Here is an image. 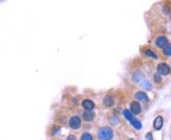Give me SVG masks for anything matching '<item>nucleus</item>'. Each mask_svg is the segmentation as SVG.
<instances>
[{
  "mask_svg": "<svg viewBox=\"0 0 171 140\" xmlns=\"http://www.w3.org/2000/svg\"><path fill=\"white\" fill-rule=\"evenodd\" d=\"M69 126H70V128L73 130L79 129L81 126V119L78 116H72L69 120Z\"/></svg>",
  "mask_w": 171,
  "mask_h": 140,
  "instance_id": "nucleus-3",
  "label": "nucleus"
},
{
  "mask_svg": "<svg viewBox=\"0 0 171 140\" xmlns=\"http://www.w3.org/2000/svg\"><path fill=\"white\" fill-rule=\"evenodd\" d=\"M146 140H153L152 138V135L150 134V132H148V134H146Z\"/></svg>",
  "mask_w": 171,
  "mask_h": 140,
  "instance_id": "nucleus-16",
  "label": "nucleus"
},
{
  "mask_svg": "<svg viewBox=\"0 0 171 140\" xmlns=\"http://www.w3.org/2000/svg\"><path fill=\"white\" fill-rule=\"evenodd\" d=\"M83 118L86 121H91L94 118V113L91 111H86L83 114Z\"/></svg>",
  "mask_w": 171,
  "mask_h": 140,
  "instance_id": "nucleus-10",
  "label": "nucleus"
},
{
  "mask_svg": "<svg viewBox=\"0 0 171 140\" xmlns=\"http://www.w3.org/2000/svg\"><path fill=\"white\" fill-rule=\"evenodd\" d=\"M163 125V117H162V116H157L156 119H155L154 122H153V127H154V129H155V130H160V129H162Z\"/></svg>",
  "mask_w": 171,
  "mask_h": 140,
  "instance_id": "nucleus-7",
  "label": "nucleus"
},
{
  "mask_svg": "<svg viewBox=\"0 0 171 140\" xmlns=\"http://www.w3.org/2000/svg\"><path fill=\"white\" fill-rule=\"evenodd\" d=\"M155 44H156V46H157L160 47V48H162V47H165V46H166V45L167 44V38H166V37H165V36H161V37H159L158 39L156 40Z\"/></svg>",
  "mask_w": 171,
  "mask_h": 140,
  "instance_id": "nucleus-6",
  "label": "nucleus"
},
{
  "mask_svg": "<svg viewBox=\"0 0 171 140\" xmlns=\"http://www.w3.org/2000/svg\"><path fill=\"white\" fill-rule=\"evenodd\" d=\"M67 140H76V138H75V136H73V135H69V136L67 138Z\"/></svg>",
  "mask_w": 171,
  "mask_h": 140,
  "instance_id": "nucleus-17",
  "label": "nucleus"
},
{
  "mask_svg": "<svg viewBox=\"0 0 171 140\" xmlns=\"http://www.w3.org/2000/svg\"><path fill=\"white\" fill-rule=\"evenodd\" d=\"M145 54L147 56V57H151V58H153V59H157L158 57H157V55L152 51V50H150V49H146V51H145Z\"/></svg>",
  "mask_w": 171,
  "mask_h": 140,
  "instance_id": "nucleus-13",
  "label": "nucleus"
},
{
  "mask_svg": "<svg viewBox=\"0 0 171 140\" xmlns=\"http://www.w3.org/2000/svg\"><path fill=\"white\" fill-rule=\"evenodd\" d=\"M163 53L166 56H171V44H166L163 47Z\"/></svg>",
  "mask_w": 171,
  "mask_h": 140,
  "instance_id": "nucleus-12",
  "label": "nucleus"
},
{
  "mask_svg": "<svg viewBox=\"0 0 171 140\" xmlns=\"http://www.w3.org/2000/svg\"><path fill=\"white\" fill-rule=\"evenodd\" d=\"M157 70L161 75H168L170 73V67L166 64H160L157 67Z\"/></svg>",
  "mask_w": 171,
  "mask_h": 140,
  "instance_id": "nucleus-4",
  "label": "nucleus"
},
{
  "mask_svg": "<svg viewBox=\"0 0 171 140\" xmlns=\"http://www.w3.org/2000/svg\"><path fill=\"white\" fill-rule=\"evenodd\" d=\"M83 107L87 111H91L92 109L95 107V104H94L93 101L90 100H85L83 101Z\"/></svg>",
  "mask_w": 171,
  "mask_h": 140,
  "instance_id": "nucleus-8",
  "label": "nucleus"
},
{
  "mask_svg": "<svg viewBox=\"0 0 171 140\" xmlns=\"http://www.w3.org/2000/svg\"><path fill=\"white\" fill-rule=\"evenodd\" d=\"M81 139L82 140H92V136H91V135L89 134V132H85V134L82 135Z\"/></svg>",
  "mask_w": 171,
  "mask_h": 140,
  "instance_id": "nucleus-14",
  "label": "nucleus"
},
{
  "mask_svg": "<svg viewBox=\"0 0 171 140\" xmlns=\"http://www.w3.org/2000/svg\"><path fill=\"white\" fill-rule=\"evenodd\" d=\"M123 114H124L125 117L131 123V125L133 126L135 129H137V130H141V129H142V123L140 122V120H138L137 118L134 116V115L131 113L130 111L125 110V111L123 112Z\"/></svg>",
  "mask_w": 171,
  "mask_h": 140,
  "instance_id": "nucleus-1",
  "label": "nucleus"
},
{
  "mask_svg": "<svg viewBox=\"0 0 171 140\" xmlns=\"http://www.w3.org/2000/svg\"><path fill=\"white\" fill-rule=\"evenodd\" d=\"M154 81L156 83H160L162 82V78H161V76L159 74H155L154 75Z\"/></svg>",
  "mask_w": 171,
  "mask_h": 140,
  "instance_id": "nucleus-15",
  "label": "nucleus"
},
{
  "mask_svg": "<svg viewBox=\"0 0 171 140\" xmlns=\"http://www.w3.org/2000/svg\"><path fill=\"white\" fill-rule=\"evenodd\" d=\"M130 140H132V139H130Z\"/></svg>",
  "mask_w": 171,
  "mask_h": 140,
  "instance_id": "nucleus-18",
  "label": "nucleus"
},
{
  "mask_svg": "<svg viewBox=\"0 0 171 140\" xmlns=\"http://www.w3.org/2000/svg\"><path fill=\"white\" fill-rule=\"evenodd\" d=\"M130 109H131V113H132L133 115H138V114H140L141 112H142L141 105H140V103L137 102V101L131 102V104H130Z\"/></svg>",
  "mask_w": 171,
  "mask_h": 140,
  "instance_id": "nucleus-5",
  "label": "nucleus"
},
{
  "mask_svg": "<svg viewBox=\"0 0 171 140\" xmlns=\"http://www.w3.org/2000/svg\"><path fill=\"white\" fill-rule=\"evenodd\" d=\"M114 101H113V99L111 97L109 96H106L105 97V100H104V104H105V106L106 107H111L112 105H113Z\"/></svg>",
  "mask_w": 171,
  "mask_h": 140,
  "instance_id": "nucleus-11",
  "label": "nucleus"
},
{
  "mask_svg": "<svg viewBox=\"0 0 171 140\" xmlns=\"http://www.w3.org/2000/svg\"><path fill=\"white\" fill-rule=\"evenodd\" d=\"M135 97H136L137 100H141L142 102H145V103H146L148 101V97H147V95L145 92H138V93H136V94H135Z\"/></svg>",
  "mask_w": 171,
  "mask_h": 140,
  "instance_id": "nucleus-9",
  "label": "nucleus"
},
{
  "mask_svg": "<svg viewBox=\"0 0 171 140\" xmlns=\"http://www.w3.org/2000/svg\"><path fill=\"white\" fill-rule=\"evenodd\" d=\"M98 137L100 140H111L113 137V132L110 128H102L98 132Z\"/></svg>",
  "mask_w": 171,
  "mask_h": 140,
  "instance_id": "nucleus-2",
  "label": "nucleus"
}]
</instances>
